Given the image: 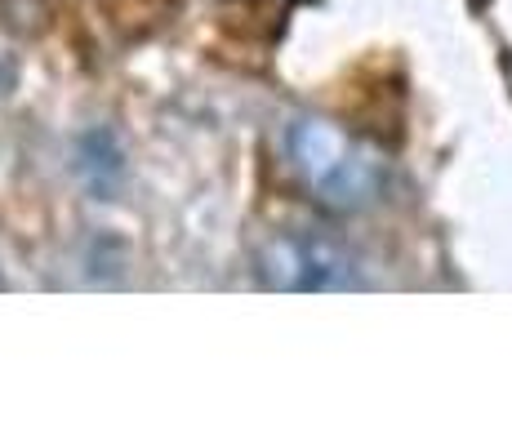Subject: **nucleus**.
Instances as JSON below:
<instances>
[{
	"mask_svg": "<svg viewBox=\"0 0 512 445\" xmlns=\"http://www.w3.org/2000/svg\"><path fill=\"white\" fill-rule=\"evenodd\" d=\"M14 76H18V67H14V54H9L5 45H0V94H5V89L14 85Z\"/></svg>",
	"mask_w": 512,
	"mask_h": 445,
	"instance_id": "7ed1b4c3",
	"label": "nucleus"
},
{
	"mask_svg": "<svg viewBox=\"0 0 512 445\" xmlns=\"http://www.w3.org/2000/svg\"><path fill=\"white\" fill-rule=\"evenodd\" d=\"M259 276L272 290H348V285H361L352 254L312 232L272 236L259 250Z\"/></svg>",
	"mask_w": 512,
	"mask_h": 445,
	"instance_id": "f03ea898",
	"label": "nucleus"
},
{
	"mask_svg": "<svg viewBox=\"0 0 512 445\" xmlns=\"http://www.w3.org/2000/svg\"><path fill=\"white\" fill-rule=\"evenodd\" d=\"M285 161L326 210L339 214L370 210L388 187V161L379 147L321 116H294L285 125Z\"/></svg>",
	"mask_w": 512,
	"mask_h": 445,
	"instance_id": "f257e3e1",
	"label": "nucleus"
}]
</instances>
